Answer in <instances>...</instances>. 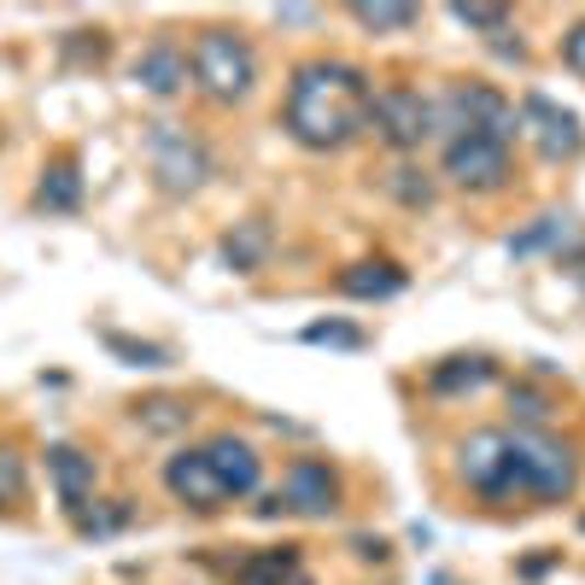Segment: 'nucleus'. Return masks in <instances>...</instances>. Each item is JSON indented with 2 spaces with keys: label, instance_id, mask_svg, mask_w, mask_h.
Segmentation results:
<instances>
[{
  "label": "nucleus",
  "instance_id": "29",
  "mask_svg": "<svg viewBox=\"0 0 585 585\" xmlns=\"http://www.w3.org/2000/svg\"><path fill=\"white\" fill-rule=\"evenodd\" d=\"M509 404H515V416H521V422H544L550 416V399H544V392H532V387H515Z\"/></svg>",
  "mask_w": 585,
  "mask_h": 585
},
{
  "label": "nucleus",
  "instance_id": "23",
  "mask_svg": "<svg viewBox=\"0 0 585 585\" xmlns=\"http://www.w3.org/2000/svg\"><path fill=\"white\" fill-rule=\"evenodd\" d=\"M106 352H117V357L135 364V369H164V364H170L164 346H147V340H129V334H106Z\"/></svg>",
  "mask_w": 585,
  "mask_h": 585
},
{
  "label": "nucleus",
  "instance_id": "26",
  "mask_svg": "<svg viewBox=\"0 0 585 585\" xmlns=\"http://www.w3.org/2000/svg\"><path fill=\"white\" fill-rule=\"evenodd\" d=\"M19 492H24V457L12 451V445H0V509H7Z\"/></svg>",
  "mask_w": 585,
  "mask_h": 585
},
{
  "label": "nucleus",
  "instance_id": "15",
  "mask_svg": "<svg viewBox=\"0 0 585 585\" xmlns=\"http://www.w3.org/2000/svg\"><path fill=\"white\" fill-rule=\"evenodd\" d=\"M269 252H275V229L264 217H246L222 234V257H229V269H240V275H257L269 264Z\"/></svg>",
  "mask_w": 585,
  "mask_h": 585
},
{
  "label": "nucleus",
  "instance_id": "2",
  "mask_svg": "<svg viewBox=\"0 0 585 585\" xmlns=\"http://www.w3.org/2000/svg\"><path fill=\"white\" fill-rule=\"evenodd\" d=\"M509 457V497H532V504H562L580 486V457L574 445L544 439V434H504Z\"/></svg>",
  "mask_w": 585,
  "mask_h": 585
},
{
  "label": "nucleus",
  "instance_id": "21",
  "mask_svg": "<svg viewBox=\"0 0 585 585\" xmlns=\"http://www.w3.org/2000/svg\"><path fill=\"white\" fill-rule=\"evenodd\" d=\"M129 521H135V509L117 497V504H106V509H82L77 515V532H82V539H112V532H124Z\"/></svg>",
  "mask_w": 585,
  "mask_h": 585
},
{
  "label": "nucleus",
  "instance_id": "22",
  "mask_svg": "<svg viewBox=\"0 0 585 585\" xmlns=\"http://www.w3.org/2000/svg\"><path fill=\"white\" fill-rule=\"evenodd\" d=\"M135 422H141L147 434H176V427H187V404H176V399H152V404L135 410Z\"/></svg>",
  "mask_w": 585,
  "mask_h": 585
},
{
  "label": "nucleus",
  "instance_id": "8",
  "mask_svg": "<svg viewBox=\"0 0 585 585\" xmlns=\"http://www.w3.org/2000/svg\"><path fill=\"white\" fill-rule=\"evenodd\" d=\"M282 509L292 515H311V521H329L340 509V474L329 469L322 457H292L287 474H282Z\"/></svg>",
  "mask_w": 585,
  "mask_h": 585
},
{
  "label": "nucleus",
  "instance_id": "7",
  "mask_svg": "<svg viewBox=\"0 0 585 585\" xmlns=\"http://www.w3.org/2000/svg\"><path fill=\"white\" fill-rule=\"evenodd\" d=\"M369 124L381 129L387 147L416 152L422 141H434V100H427L422 89H404V82H392V89H375Z\"/></svg>",
  "mask_w": 585,
  "mask_h": 585
},
{
  "label": "nucleus",
  "instance_id": "11",
  "mask_svg": "<svg viewBox=\"0 0 585 585\" xmlns=\"http://www.w3.org/2000/svg\"><path fill=\"white\" fill-rule=\"evenodd\" d=\"M521 129L539 141L544 159H580V147H585V129H580V117L574 112H562L557 100H544V94H527L521 100Z\"/></svg>",
  "mask_w": 585,
  "mask_h": 585
},
{
  "label": "nucleus",
  "instance_id": "17",
  "mask_svg": "<svg viewBox=\"0 0 585 585\" xmlns=\"http://www.w3.org/2000/svg\"><path fill=\"white\" fill-rule=\"evenodd\" d=\"M36 205L42 211H77L82 205V176H77V159H54L36 182Z\"/></svg>",
  "mask_w": 585,
  "mask_h": 585
},
{
  "label": "nucleus",
  "instance_id": "9",
  "mask_svg": "<svg viewBox=\"0 0 585 585\" xmlns=\"http://www.w3.org/2000/svg\"><path fill=\"white\" fill-rule=\"evenodd\" d=\"M457 474L474 497L504 504L509 497V457H504V434H469L457 445Z\"/></svg>",
  "mask_w": 585,
  "mask_h": 585
},
{
  "label": "nucleus",
  "instance_id": "10",
  "mask_svg": "<svg viewBox=\"0 0 585 585\" xmlns=\"http://www.w3.org/2000/svg\"><path fill=\"white\" fill-rule=\"evenodd\" d=\"M205 462H211V474H217V486L222 497H252L257 492V480H264V457H257V445L252 439H240V434H211L199 445Z\"/></svg>",
  "mask_w": 585,
  "mask_h": 585
},
{
  "label": "nucleus",
  "instance_id": "14",
  "mask_svg": "<svg viewBox=\"0 0 585 585\" xmlns=\"http://www.w3.org/2000/svg\"><path fill=\"white\" fill-rule=\"evenodd\" d=\"M135 82H141L147 94H159V100L182 94L187 82H194V71H187V47H176L170 36H159L152 47H141V59H135Z\"/></svg>",
  "mask_w": 585,
  "mask_h": 585
},
{
  "label": "nucleus",
  "instance_id": "6",
  "mask_svg": "<svg viewBox=\"0 0 585 585\" xmlns=\"http://www.w3.org/2000/svg\"><path fill=\"white\" fill-rule=\"evenodd\" d=\"M445 182L462 194H504L509 187V141L492 135H457L445 141Z\"/></svg>",
  "mask_w": 585,
  "mask_h": 585
},
{
  "label": "nucleus",
  "instance_id": "28",
  "mask_svg": "<svg viewBox=\"0 0 585 585\" xmlns=\"http://www.w3.org/2000/svg\"><path fill=\"white\" fill-rule=\"evenodd\" d=\"M305 340H311V346H364V334L357 329H346V322H311V329H305Z\"/></svg>",
  "mask_w": 585,
  "mask_h": 585
},
{
  "label": "nucleus",
  "instance_id": "25",
  "mask_svg": "<svg viewBox=\"0 0 585 585\" xmlns=\"http://www.w3.org/2000/svg\"><path fill=\"white\" fill-rule=\"evenodd\" d=\"M567 234V217H539V229H527V234H515L509 240V252H539V246H557V240Z\"/></svg>",
  "mask_w": 585,
  "mask_h": 585
},
{
  "label": "nucleus",
  "instance_id": "27",
  "mask_svg": "<svg viewBox=\"0 0 585 585\" xmlns=\"http://www.w3.org/2000/svg\"><path fill=\"white\" fill-rule=\"evenodd\" d=\"M392 194L404 205H434V182H427L422 170H392Z\"/></svg>",
  "mask_w": 585,
  "mask_h": 585
},
{
  "label": "nucleus",
  "instance_id": "5",
  "mask_svg": "<svg viewBox=\"0 0 585 585\" xmlns=\"http://www.w3.org/2000/svg\"><path fill=\"white\" fill-rule=\"evenodd\" d=\"M147 170L164 194H199L211 176V152L182 124H147Z\"/></svg>",
  "mask_w": 585,
  "mask_h": 585
},
{
  "label": "nucleus",
  "instance_id": "1",
  "mask_svg": "<svg viewBox=\"0 0 585 585\" xmlns=\"http://www.w3.org/2000/svg\"><path fill=\"white\" fill-rule=\"evenodd\" d=\"M375 82L346 59H305L287 82V135L311 152H340L369 129Z\"/></svg>",
  "mask_w": 585,
  "mask_h": 585
},
{
  "label": "nucleus",
  "instance_id": "4",
  "mask_svg": "<svg viewBox=\"0 0 585 585\" xmlns=\"http://www.w3.org/2000/svg\"><path fill=\"white\" fill-rule=\"evenodd\" d=\"M434 135L457 141V135H492V141H515L521 135V117L492 82H451L434 100Z\"/></svg>",
  "mask_w": 585,
  "mask_h": 585
},
{
  "label": "nucleus",
  "instance_id": "18",
  "mask_svg": "<svg viewBox=\"0 0 585 585\" xmlns=\"http://www.w3.org/2000/svg\"><path fill=\"white\" fill-rule=\"evenodd\" d=\"M346 12L369 30V36H404V30L422 19L416 7H387V0H357V7H346Z\"/></svg>",
  "mask_w": 585,
  "mask_h": 585
},
{
  "label": "nucleus",
  "instance_id": "16",
  "mask_svg": "<svg viewBox=\"0 0 585 585\" xmlns=\"http://www.w3.org/2000/svg\"><path fill=\"white\" fill-rule=\"evenodd\" d=\"M340 292H352V299H392V292H404V269L387 264V257L352 264V269H340Z\"/></svg>",
  "mask_w": 585,
  "mask_h": 585
},
{
  "label": "nucleus",
  "instance_id": "12",
  "mask_svg": "<svg viewBox=\"0 0 585 585\" xmlns=\"http://www.w3.org/2000/svg\"><path fill=\"white\" fill-rule=\"evenodd\" d=\"M164 492L176 497L182 509H194V515H217L229 497H222L217 486V474H211V462H205V451L194 445V451H176L164 462Z\"/></svg>",
  "mask_w": 585,
  "mask_h": 585
},
{
  "label": "nucleus",
  "instance_id": "31",
  "mask_svg": "<svg viewBox=\"0 0 585 585\" xmlns=\"http://www.w3.org/2000/svg\"><path fill=\"white\" fill-rule=\"evenodd\" d=\"M311 19H317L311 7H282V12H275V24H311Z\"/></svg>",
  "mask_w": 585,
  "mask_h": 585
},
{
  "label": "nucleus",
  "instance_id": "20",
  "mask_svg": "<svg viewBox=\"0 0 585 585\" xmlns=\"http://www.w3.org/2000/svg\"><path fill=\"white\" fill-rule=\"evenodd\" d=\"M486 381H492L486 357H451V364H439L434 375H427V387H434V392H474Z\"/></svg>",
  "mask_w": 585,
  "mask_h": 585
},
{
  "label": "nucleus",
  "instance_id": "3",
  "mask_svg": "<svg viewBox=\"0 0 585 585\" xmlns=\"http://www.w3.org/2000/svg\"><path fill=\"white\" fill-rule=\"evenodd\" d=\"M187 71H194V82H199L205 100H217V106H234V100H246L252 82H257V54L246 47V36H240V30L211 24V30H199V36H194Z\"/></svg>",
  "mask_w": 585,
  "mask_h": 585
},
{
  "label": "nucleus",
  "instance_id": "24",
  "mask_svg": "<svg viewBox=\"0 0 585 585\" xmlns=\"http://www.w3.org/2000/svg\"><path fill=\"white\" fill-rule=\"evenodd\" d=\"M451 19L462 30H492V36H504V30H509V7H451Z\"/></svg>",
  "mask_w": 585,
  "mask_h": 585
},
{
  "label": "nucleus",
  "instance_id": "13",
  "mask_svg": "<svg viewBox=\"0 0 585 585\" xmlns=\"http://www.w3.org/2000/svg\"><path fill=\"white\" fill-rule=\"evenodd\" d=\"M47 480H54L59 504L71 509V521H77V515L94 504V480H100V469H94L89 451H77V445H47Z\"/></svg>",
  "mask_w": 585,
  "mask_h": 585
},
{
  "label": "nucleus",
  "instance_id": "30",
  "mask_svg": "<svg viewBox=\"0 0 585 585\" xmlns=\"http://www.w3.org/2000/svg\"><path fill=\"white\" fill-rule=\"evenodd\" d=\"M562 65H567L574 77H585V24H574V30L562 36Z\"/></svg>",
  "mask_w": 585,
  "mask_h": 585
},
{
  "label": "nucleus",
  "instance_id": "19",
  "mask_svg": "<svg viewBox=\"0 0 585 585\" xmlns=\"http://www.w3.org/2000/svg\"><path fill=\"white\" fill-rule=\"evenodd\" d=\"M292 567H299V550L282 544V550H257V557L234 574V585H287Z\"/></svg>",
  "mask_w": 585,
  "mask_h": 585
}]
</instances>
